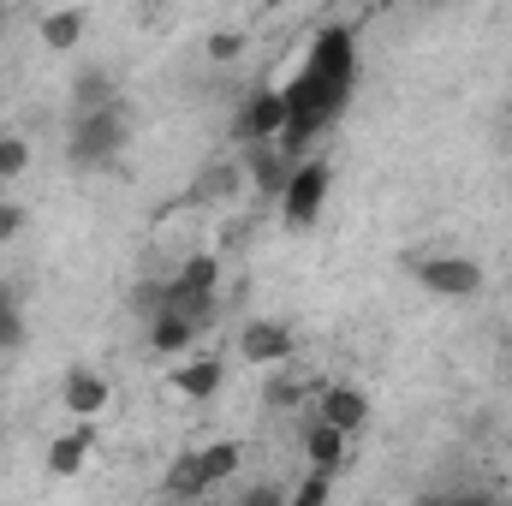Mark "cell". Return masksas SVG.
<instances>
[{
  "label": "cell",
  "mask_w": 512,
  "mask_h": 506,
  "mask_svg": "<svg viewBox=\"0 0 512 506\" xmlns=\"http://www.w3.org/2000/svg\"><path fill=\"white\" fill-rule=\"evenodd\" d=\"M352 84H358V42H352V30L328 24V30L304 48L298 78L286 84V126L274 137L286 161H304V149L346 114Z\"/></svg>",
  "instance_id": "cell-1"
},
{
  "label": "cell",
  "mask_w": 512,
  "mask_h": 506,
  "mask_svg": "<svg viewBox=\"0 0 512 506\" xmlns=\"http://www.w3.org/2000/svg\"><path fill=\"white\" fill-rule=\"evenodd\" d=\"M126 108L114 102V108H84L78 120H72V137H66V161L72 167H108L120 149H126Z\"/></svg>",
  "instance_id": "cell-2"
},
{
  "label": "cell",
  "mask_w": 512,
  "mask_h": 506,
  "mask_svg": "<svg viewBox=\"0 0 512 506\" xmlns=\"http://www.w3.org/2000/svg\"><path fill=\"white\" fill-rule=\"evenodd\" d=\"M328 161H316V155H304L292 173H286V191H280V221L286 227H310L316 215H322V203H328Z\"/></svg>",
  "instance_id": "cell-3"
},
{
  "label": "cell",
  "mask_w": 512,
  "mask_h": 506,
  "mask_svg": "<svg viewBox=\"0 0 512 506\" xmlns=\"http://www.w3.org/2000/svg\"><path fill=\"white\" fill-rule=\"evenodd\" d=\"M411 274H417V286L435 292V298H477V292H483V268H477L471 256H423Z\"/></svg>",
  "instance_id": "cell-4"
},
{
  "label": "cell",
  "mask_w": 512,
  "mask_h": 506,
  "mask_svg": "<svg viewBox=\"0 0 512 506\" xmlns=\"http://www.w3.org/2000/svg\"><path fill=\"white\" fill-rule=\"evenodd\" d=\"M286 126V90H251L233 114V143H274Z\"/></svg>",
  "instance_id": "cell-5"
},
{
  "label": "cell",
  "mask_w": 512,
  "mask_h": 506,
  "mask_svg": "<svg viewBox=\"0 0 512 506\" xmlns=\"http://www.w3.org/2000/svg\"><path fill=\"white\" fill-rule=\"evenodd\" d=\"M292 328L286 322H268V316H256V322H245L239 328V358L245 364H286L292 358Z\"/></svg>",
  "instance_id": "cell-6"
},
{
  "label": "cell",
  "mask_w": 512,
  "mask_h": 506,
  "mask_svg": "<svg viewBox=\"0 0 512 506\" xmlns=\"http://www.w3.org/2000/svg\"><path fill=\"white\" fill-rule=\"evenodd\" d=\"M108 399H114V387L96 376L90 364H72L66 381H60V405H66L72 417H96V411H108Z\"/></svg>",
  "instance_id": "cell-7"
},
{
  "label": "cell",
  "mask_w": 512,
  "mask_h": 506,
  "mask_svg": "<svg viewBox=\"0 0 512 506\" xmlns=\"http://www.w3.org/2000/svg\"><path fill=\"white\" fill-rule=\"evenodd\" d=\"M316 417H328L334 429L358 435V429L370 423V393H364V387H322V399H316Z\"/></svg>",
  "instance_id": "cell-8"
},
{
  "label": "cell",
  "mask_w": 512,
  "mask_h": 506,
  "mask_svg": "<svg viewBox=\"0 0 512 506\" xmlns=\"http://www.w3.org/2000/svg\"><path fill=\"white\" fill-rule=\"evenodd\" d=\"M197 334H203V328H197L191 316H179V310H155V316H149V352H155V358H179V352H191Z\"/></svg>",
  "instance_id": "cell-9"
},
{
  "label": "cell",
  "mask_w": 512,
  "mask_h": 506,
  "mask_svg": "<svg viewBox=\"0 0 512 506\" xmlns=\"http://www.w3.org/2000/svg\"><path fill=\"white\" fill-rule=\"evenodd\" d=\"M346 447H352V435L334 429L328 417H310V423H304V459H310L316 471H340V465H346Z\"/></svg>",
  "instance_id": "cell-10"
},
{
  "label": "cell",
  "mask_w": 512,
  "mask_h": 506,
  "mask_svg": "<svg viewBox=\"0 0 512 506\" xmlns=\"http://www.w3.org/2000/svg\"><path fill=\"white\" fill-rule=\"evenodd\" d=\"M90 453H96V435H90V417H78L72 435H54V441H48V471H54V477H78V471L90 465Z\"/></svg>",
  "instance_id": "cell-11"
},
{
  "label": "cell",
  "mask_w": 512,
  "mask_h": 506,
  "mask_svg": "<svg viewBox=\"0 0 512 506\" xmlns=\"http://www.w3.org/2000/svg\"><path fill=\"white\" fill-rule=\"evenodd\" d=\"M221 381H227V364H215V358H197V364H179L167 387L173 393H185V399H215L221 393Z\"/></svg>",
  "instance_id": "cell-12"
},
{
  "label": "cell",
  "mask_w": 512,
  "mask_h": 506,
  "mask_svg": "<svg viewBox=\"0 0 512 506\" xmlns=\"http://www.w3.org/2000/svg\"><path fill=\"white\" fill-rule=\"evenodd\" d=\"M36 36H42V48L66 54V48H78V42H84V12H78V6H54V12H42Z\"/></svg>",
  "instance_id": "cell-13"
},
{
  "label": "cell",
  "mask_w": 512,
  "mask_h": 506,
  "mask_svg": "<svg viewBox=\"0 0 512 506\" xmlns=\"http://www.w3.org/2000/svg\"><path fill=\"white\" fill-rule=\"evenodd\" d=\"M120 102V84L108 78V72H96V66H84L78 78H72V108L84 114V108H114Z\"/></svg>",
  "instance_id": "cell-14"
},
{
  "label": "cell",
  "mask_w": 512,
  "mask_h": 506,
  "mask_svg": "<svg viewBox=\"0 0 512 506\" xmlns=\"http://www.w3.org/2000/svg\"><path fill=\"white\" fill-rule=\"evenodd\" d=\"M161 489H167L173 501H197V495H209V483H203V465H197V453H179V459H173V471L161 477Z\"/></svg>",
  "instance_id": "cell-15"
},
{
  "label": "cell",
  "mask_w": 512,
  "mask_h": 506,
  "mask_svg": "<svg viewBox=\"0 0 512 506\" xmlns=\"http://www.w3.org/2000/svg\"><path fill=\"white\" fill-rule=\"evenodd\" d=\"M239 441H209V447H197V465H203V483L215 489V483H227L233 471H239Z\"/></svg>",
  "instance_id": "cell-16"
},
{
  "label": "cell",
  "mask_w": 512,
  "mask_h": 506,
  "mask_svg": "<svg viewBox=\"0 0 512 506\" xmlns=\"http://www.w3.org/2000/svg\"><path fill=\"white\" fill-rule=\"evenodd\" d=\"M24 346V316H18V298L0 286V352H18Z\"/></svg>",
  "instance_id": "cell-17"
},
{
  "label": "cell",
  "mask_w": 512,
  "mask_h": 506,
  "mask_svg": "<svg viewBox=\"0 0 512 506\" xmlns=\"http://www.w3.org/2000/svg\"><path fill=\"white\" fill-rule=\"evenodd\" d=\"M30 167V143L24 137H0V185H12Z\"/></svg>",
  "instance_id": "cell-18"
},
{
  "label": "cell",
  "mask_w": 512,
  "mask_h": 506,
  "mask_svg": "<svg viewBox=\"0 0 512 506\" xmlns=\"http://www.w3.org/2000/svg\"><path fill=\"white\" fill-rule=\"evenodd\" d=\"M239 185H245V167H227V161H221V167L203 173V197H233Z\"/></svg>",
  "instance_id": "cell-19"
},
{
  "label": "cell",
  "mask_w": 512,
  "mask_h": 506,
  "mask_svg": "<svg viewBox=\"0 0 512 506\" xmlns=\"http://www.w3.org/2000/svg\"><path fill=\"white\" fill-rule=\"evenodd\" d=\"M328 495H334V471H316V465H310V477L298 483V495H292V501H298V506H322Z\"/></svg>",
  "instance_id": "cell-20"
},
{
  "label": "cell",
  "mask_w": 512,
  "mask_h": 506,
  "mask_svg": "<svg viewBox=\"0 0 512 506\" xmlns=\"http://www.w3.org/2000/svg\"><path fill=\"white\" fill-rule=\"evenodd\" d=\"M239 54H245V36H239V30H215V36H209V60L227 66V60H239Z\"/></svg>",
  "instance_id": "cell-21"
},
{
  "label": "cell",
  "mask_w": 512,
  "mask_h": 506,
  "mask_svg": "<svg viewBox=\"0 0 512 506\" xmlns=\"http://www.w3.org/2000/svg\"><path fill=\"white\" fill-rule=\"evenodd\" d=\"M18 233H24V209H18V203H0V245L18 239Z\"/></svg>",
  "instance_id": "cell-22"
},
{
  "label": "cell",
  "mask_w": 512,
  "mask_h": 506,
  "mask_svg": "<svg viewBox=\"0 0 512 506\" xmlns=\"http://www.w3.org/2000/svg\"><path fill=\"white\" fill-rule=\"evenodd\" d=\"M304 399V387H292V381H274L268 387V405H298Z\"/></svg>",
  "instance_id": "cell-23"
},
{
  "label": "cell",
  "mask_w": 512,
  "mask_h": 506,
  "mask_svg": "<svg viewBox=\"0 0 512 506\" xmlns=\"http://www.w3.org/2000/svg\"><path fill=\"white\" fill-rule=\"evenodd\" d=\"M280 501V489H251V495H245V506H274Z\"/></svg>",
  "instance_id": "cell-24"
},
{
  "label": "cell",
  "mask_w": 512,
  "mask_h": 506,
  "mask_svg": "<svg viewBox=\"0 0 512 506\" xmlns=\"http://www.w3.org/2000/svg\"><path fill=\"white\" fill-rule=\"evenodd\" d=\"M6 18H12V6H6V0H0V30H6Z\"/></svg>",
  "instance_id": "cell-25"
},
{
  "label": "cell",
  "mask_w": 512,
  "mask_h": 506,
  "mask_svg": "<svg viewBox=\"0 0 512 506\" xmlns=\"http://www.w3.org/2000/svg\"><path fill=\"white\" fill-rule=\"evenodd\" d=\"M423 6H447V0H423Z\"/></svg>",
  "instance_id": "cell-26"
}]
</instances>
